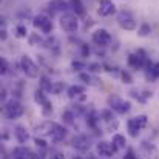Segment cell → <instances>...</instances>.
Listing matches in <instances>:
<instances>
[{"label":"cell","mask_w":159,"mask_h":159,"mask_svg":"<svg viewBox=\"0 0 159 159\" xmlns=\"http://www.w3.org/2000/svg\"><path fill=\"white\" fill-rule=\"evenodd\" d=\"M60 28L65 33H74V31H77V28H79L77 16L73 14V12H65L60 17Z\"/></svg>","instance_id":"1"},{"label":"cell","mask_w":159,"mask_h":159,"mask_svg":"<svg viewBox=\"0 0 159 159\" xmlns=\"http://www.w3.org/2000/svg\"><path fill=\"white\" fill-rule=\"evenodd\" d=\"M20 66H22V71L26 74V77H30V79H37L39 77V66L31 60L30 56H22Z\"/></svg>","instance_id":"2"},{"label":"cell","mask_w":159,"mask_h":159,"mask_svg":"<svg viewBox=\"0 0 159 159\" xmlns=\"http://www.w3.org/2000/svg\"><path fill=\"white\" fill-rule=\"evenodd\" d=\"M117 23H119L120 28H124L127 31L136 30V19L130 11H120L117 14Z\"/></svg>","instance_id":"3"},{"label":"cell","mask_w":159,"mask_h":159,"mask_svg":"<svg viewBox=\"0 0 159 159\" xmlns=\"http://www.w3.org/2000/svg\"><path fill=\"white\" fill-rule=\"evenodd\" d=\"M108 105L113 111H117V113H128L130 108H131V104L128 101H124L119 96H110L108 98Z\"/></svg>","instance_id":"4"},{"label":"cell","mask_w":159,"mask_h":159,"mask_svg":"<svg viewBox=\"0 0 159 159\" xmlns=\"http://www.w3.org/2000/svg\"><path fill=\"white\" fill-rule=\"evenodd\" d=\"M23 111H25V108L22 107V104L14 101V99L6 102V105H5V114L8 119H17L23 114Z\"/></svg>","instance_id":"5"},{"label":"cell","mask_w":159,"mask_h":159,"mask_svg":"<svg viewBox=\"0 0 159 159\" xmlns=\"http://www.w3.org/2000/svg\"><path fill=\"white\" fill-rule=\"evenodd\" d=\"M128 65L133 68V70H141L147 65V57L145 53L142 50H138L136 53L128 54Z\"/></svg>","instance_id":"6"},{"label":"cell","mask_w":159,"mask_h":159,"mask_svg":"<svg viewBox=\"0 0 159 159\" xmlns=\"http://www.w3.org/2000/svg\"><path fill=\"white\" fill-rule=\"evenodd\" d=\"M93 42L96 45H99V47H108L111 43V36H110V33L107 30L99 28V30H96L93 33Z\"/></svg>","instance_id":"7"},{"label":"cell","mask_w":159,"mask_h":159,"mask_svg":"<svg viewBox=\"0 0 159 159\" xmlns=\"http://www.w3.org/2000/svg\"><path fill=\"white\" fill-rule=\"evenodd\" d=\"M66 94H68V98L71 101H76V102H84L87 99L85 87H82V85H73V87H70L68 91H66Z\"/></svg>","instance_id":"8"},{"label":"cell","mask_w":159,"mask_h":159,"mask_svg":"<svg viewBox=\"0 0 159 159\" xmlns=\"http://www.w3.org/2000/svg\"><path fill=\"white\" fill-rule=\"evenodd\" d=\"M34 101L40 107H43V113H45V114H48V113L53 111V105H51V102L48 101V98H47V94H45L43 90H37V91L34 93Z\"/></svg>","instance_id":"9"},{"label":"cell","mask_w":159,"mask_h":159,"mask_svg":"<svg viewBox=\"0 0 159 159\" xmlns=\"http://www.w3.org/2000/svg\"><path fill=\"white\" fill-rule=\"evenodd\" d=\"M96 150H98V155H99V156L110 158V156H113V153L116 152V147L113 145V142L110 144V142H105V141H101V142H98Z\"/></svg>","instance_id":"10"},{"label":"cell","mask_w":159,"mask_h":159,"mask_svg":"<svg viewBox=\"0 0 159 159\" xmlns=\"http://www.w3.org/2000/svg\"><path fill=\"white\" fill-rule=\"evenodd\" d=\"M101 119L105 122L107 130H116L117 128V119L113 116V110H104L101 111Z\"/></svg>","instance_id":"11"},{"label":"cell","mask_w":159,"mask_h":159,"mask_svg":"<svg viewBox=\"0 0 159 159\" xmlns=\"http://www.w3.org/2000/svg\"><path fill=\"white\" fill-rule=\"evenodd\" d=\"M73 147L77 148V150H80V152H87V150L91 147V141H90L88 136L79 134V136H76V138L73 139Z\"/></svg>","instance_id":"12"},{"label":"cell","mask_w":159,"mask_h":159,"mask_svg":"<svg viewBox=\"0 0 159 159\" xmlns=\"http://www.w3.org/2000/svg\"><path fill=\"white\" fill-rule=\"evenodd\" d=\"M70 8V3L65 2V0H51L48 3V11L51 12V16L54 14H59V12H63Z\"/></svg>","instance_id":"13"},{"label":"cell","mask_w":159,"mask_h":159,"mask_svg":"<svg viewBox=\"0 0 159 159\" xmlns=\"http://www.w3.org/2000/svg\"><path fill=\"white\" fill-rule=\"evenodd\" d=\"M99 16H111V14H114L116 12V5H114V2L113 0H101V6H99Z\"/></svg>","instance_id":"14"},{"label":"cell","mask_w":159,"mask_h":159,"mask_svg":"<svg viewBox=\"0 0 159 159\" xmlns=\"http://www.w3.org/2000/svg\"><path fill=\"white\" fill-rule=\"evenodd\" d=\"M54 127H56V124H54V122L47 120V122L40 124L39 127H36V131H37V134H40V136H51Z\"/></svg>","instance_id":"15"},{"label":"cell","mask_w":159,"mask_h":159,"mask_svg":"<svg viewBox=\"0 0 159 159\" xmlns=\"http://www.w3.org/2000/svg\"><path fill=\"white\" fill-rule=\"evenodd\" d=\"M50 138H51V141H54V142L63 141V139L66 138V128L62 127V125H59V124H56V127H54V130Z\"/></svg>","instance_id":"16"},{"label":"cell","mask_w":159,"mask_h":159,"mask_svg":"<svg viewBox=\"0 0 159 159\" xmlns=\"http://www.w3.org/2000/svg\"><path fill=\"white\" fill-rule=\"evenodd\" d=\"M70 3V8L74 11V14L76 16H79V17H84L85 16V5L82 3V0H70L68 2Z\"/></svg>","instance_id":"17"},{"label":"cell","mask_w":159,"mask_h":159,"mask_svg":"<svg viewBox=\"0 0 159 159\" xmlns=\"http://www.w3.org/2000/svg\"><path fill=\"white\" fill-rule=\"evenodd\" d=\"M33 155L34 153L31 150H28L26 147H17L12 153L14 159H33Z\"/></svg>","instance_id":"18"},{"label":"cell","mask_w":159,"mask_h":159,"mask_svg":"<svg viewBox=\"0 0 159 159\" xmlns=\"http://www.w3.org/2000/svg\"><path fill=\"white\" fill-rule=\"evenodd\" d=\"M14 136H16V139H17L19 144H25V142L28 141V138H30L26 128H23V127H20V125L14 130Z\"/></svg>","instance_id":"19"},{"label":"cell","mask_w":159,"mask_h":159,"mask_svg":"<svg viewBox=\"0 0 159 159\" xmlns=\"http://www.w3.org/2000/svg\"><path fill=\"white\" fill-rule=\"evenodd\" d=\"M127 128H128L130 136H133V138H138L139 133H141V130H142V128L138 125V122L134 120V117H133V119H128V122H127Z\"/></svg>","instance_id":"20"},{"label":"cell","mask_w":159,"mask_h":159,"mask_svg":"<svg viewBox=\"0 0 159 159\" xmlns=\"http://www.w3.org/2000/svg\"><path fill=\"white\" fill-rule=\"evenodd\" d=\"M40 90H43L45 93H51L54 90L53 82H51L47 76H42V77H40Z\"/></svg>","instance_id":"21"},{"label":"cell","mask_w":159,"mask_h":159,"mask_svg":"<svg viewBox=\"0 0 159 159\" xmlns=\"http://www.w3.org/2000/svg\"><path fill=\"white\" fill-rule=\"evenodd\" d=\"M50 20V17L47 16V14H39V16H36L34 17V20H33V25H34V28H42L47 22Z\"/></svg>","instance_id":"22"},{"label":"cell","mask_w":159,"mask_h":159,"mask_svg":"<svg viewBox=\"0 0 159 159\" xmlns=\"http://www.w3.org/2000/svg\"><path fill=\"white\" fill-rule=\"evenodd\" d=\"M113 145L116 147V150H120V148H125V144H127V141H125V138L122 136V134H114L113 136Z\"/></svg>","instance_id":"23"},{"label":"cell","mask_w":159,"mask_h":159,"mask_svg":"<svg viewBox=\"0 0 159 159\" xmlns=\"http://www.w3.org/2000/svg\"><path fill=\"white\" fill-rule=\"evenodd\" d=\"M150 33H152V26H150L148 23H142L141 28H139V31H138V34H139L141 37H145V36H148Z\"/></svg>","instance_id":"24"},{"label":"cell","mask_w":159,"mask_h":159,"mask_svg":"<svg viewBox=\"0 0 159 159\" xmlns=\"http://www.w3.org/2000/svg\"><path fill=\"white\" fill-rule=\"evenodd\" d=\"M134 120L138 122V125H139L141 128H145V127H147V124H148V117H147L145 114L136 116V117H134Z\"/></svg>","instance_id":"25"},{"label":"cell","mask_w":159,"mask_h":159,"mask_svg":"<svg viewBox=\"0 0 159 159\" xmlns=\"http://www.w3.org/2000/svg\"><path fill=\"white\" fill-rule=\"evenodd\" d=\"M26 34H28V31H26V26H23V25H19V26L16 28V36H17L19 39H23V37H26Z\"/></svg>","instance_id":"26"},{"label":"cell","mask_w":159,"mask_h":159,"mask_svg":"<svg viewBox=\"0 0 159 159\" xmlns=\"http://www.w3.org/2000/svg\"><path fill=\"white\" fill-rule=\"evenodd\" d=\"M120 77H122L124 84H131V82H133V77H131V74H130L128 71H125V70H122V71H120Z\"/></svg>","instance_id":"27"},{"label":"cell","mask_w":159,"mask_h":159,"mask_svg":"<svg viewBox=\"0 0 159 159\" xmlns=\"http://www.w3.org/2000/svg\"><path fill=\"white\" fill-rule=\"evenodd\" d=\"M62 117L65 119V122H66V124H73V122H74V120H73V119H74V113H73V111H70V110H68V111H65V113L62 114Z\"/></svg>","instance_id":"28"},{"label":"cell","mask_w":159,"mask_h":159,"mask_svg":"<svg viewBox=\"0 0 159 159\" xmlns=\"http://www.w3.org/2000/svg\"><path fill=\"white\" fill-rule=\"evenodd\" d=\"M40 31H42V33H45V34H50V33L53 31V22H51V19H50V20H48V22L40 28Z\"/></svg>","instance_id":"29"},{"label":"cell","mask_w":159,"mask_h":159,"mask_svg":"<svg viewBox=\"0 0 159 159\" xmlns=\"http://www.w3.org/2000/svg\"><path fill=\"white\" fill-rule=\"evenodd\" d=\"M79 77H80V80H84V82H87V84H90V85H93V84H94V82H93L94 79H93L90 74H87V73H80V74H79Z\"/></svg>","instance_id":"30"},{"label":"cell","mask_w":159,"mask_h":159,"mask_svg":"<svg viewBox=\"0 0 159 159\" xmlns=\"http://www.w3.org/2000/svg\"><path fill=\"white\" fill-rule=\"evenodd\" d=\"M6 71H8V62L6 59H0V73L6 74Z\"/></svg>","instance_id":"31"},{"label":"cell","mask_w":159,"mask_h":159,"mask_svg":"<svg viewBox=\"0 0 159 159\" xmlns=\"http://www.w3.org/2000/svg\"><path fill=\"white\" fill-rule=\"evenodd\" d=\"M124 159H138V156H136V155H134V152L130 148V150H127V153H125Z\"/></svg>","instance_id":"32"},{"label":"cell","mask_w":159,"mask_h":159,"mask_svg":"<svg viewBox=\"0 0 159 159\" xmlns=\"http://www.w3.org/2000/svg\"><path fill=\"white\" fill-rule=\"evenodd\" d=\"M34 142H36V145H37V147H40V148H47V142H45L43 139L36 138V141H34Z\"/></svg>","instance_id":"33"},{"label":"cell","mask_w":159,"mask_h":159,"mask_svg":"<svg viewBox=\"0 0 159 159\" xmlns=\"http://www.w3.org/2000/svg\"><path fill=\"white\" fill-rule=\"evenodd\" d=\"M50 159H65V156H63V153H60V152H54V153L50 155Z\"/></svg>","instance_id":"34"},{"label":"cell","mask_w":159,"mask_h":159,"mask_svg":"<svg viewBox=\"0 0 159 159\" xmlns=\"http://www.w3.org/2000/svg\"><path fill=\"white\" fill-rule=\"evenodd\" d=\"M73 68H74V70H84V68H85V63L74 60V62H73Z\"/></svg>","instance_id":"35"},{"label":"cell","mask_w":159,"mask_h":159,"mask_svg":"<svg viewBox=\"0 0 159 159\" xmlns=\"http://www.w3.org/2000/svg\"><path fill=\"white\" fill-rule=\"evenodd\" d=\"M88 68H90L91 71H94V73L101 71V65H99V63H91V65H88Z\"/></svg>","instance_id":"36"},{"label":"cell","mask_w":159,"mask_h":159,"mask_svg":"<svg viewBox=\"0 0 159 159\" xmlns=\"http://www.w3.org/2000/svg\"><path fill=\"white\" fill-rule=\"evenodd\" d=\"M82 56H84V57H88V56H90V48H88V45H82Z\"/></svg>","instance_id":"37"},{"label":"cell","mask_w":159,"mask_h":159,"mask_svg":"<svg viewBox=\"0 0 159 159\" xmlns=\"http://www.w3.org/2000/svg\"><path fill=\"white\" fill-rule=\"evenodd\" d=\"M153 71H155L156 77H159V62H156V63L153 65Z\"/></svg>","instance_id":"38"},{"label":"cell","mask_w":159,"mask_h":159,"mask_svg":"<svg viewBox=\"0 0 159 159\" xmlns=\"http://www.w3.org/2000/svg\"><path fill=\"white\" fill-rule=\"evenodd\" d=\"M60 90H62V84H56V85H54V93H59V91H60Z\"/></svg>","instance_id":"39"},{"label":"cell","mask_w":159,"mask_h":159,"mask_svg":"<svg viewBox=\"0 0 159 159\" xmlns=\"http://www.w3.org/2000/svg\"><path fill=\"white\" fill-rule=\"evenodd\" d=\"M33 159H43V158H42L40 155H36V153H34V155H33Z\"/></svg>","instance_id":"40"}]
</instances>
